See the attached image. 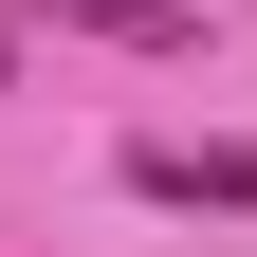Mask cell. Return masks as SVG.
<instances>
[{"instance_id":"1","label":"cell","mask_w":257,"mask_h":257,"mask_svg":"<svg viewBox=\"0 0 257 257\" xmlns=\"http://www.w3.org/2000/svg\"><path fill=\"white\" fill-rule=\"evenodd\" d=\"M128 202H166V220H257V147H128Z\"/></svg>"},{"instance_id":"2","label":"cell","mask_w":257,"mask_h":257,"mask_svg":"<svg viewBox=\"0 0 257 257\" xmlns=\"http://www.w3.org/2000/svg\"><path fill=\"white\" fill-rule=\"evenodd\" d=\"M55 37H110V55H202V0H19Z\"/></svg>"},{"instance_id":"3","label":"cell","mask_w":257,"mask_h":257,"mask_svg":"<svg viewBox=\"0 0 257 257\" xmlns=\"http://www.w3.org/2000/svg\"><path fill=\"white\" fill-rule=\"evenodd\" d=\"M0 74H19V19H0Z\"/></svg>"}]
</instances>
